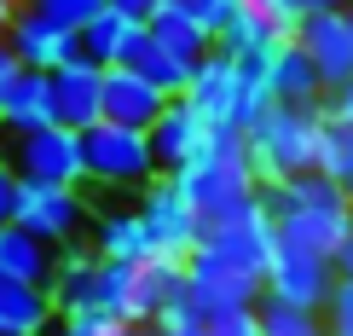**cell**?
I'll return each instance as SVG.
<instances>
[{"instance_id":"obj_36","label":"cell","mask_w":353,"mask_h":336,"mask_svg":"<svg viewBox=\"0 0 353 336\" xmlns=\"http://www.w3.org/2000/svg\"><path fill=\"white\" fill-rule=\"evenodd\" d=\"M12 215H18V168L0 163V226H12Z\"/></svg>"},{"instance_id":"obj_7","label":"cell","mask_w":353,"mask_h":336,"mask_svg":"<svg viewBox=\"0 0 353 336\" xmlns=\"http://www.w3.org/2000/svg\"><path fill=\"white\" fill-rule=\"evenodd\" d=\"M12 168H18V180H47V186H76L87 180V151H81V134L64 122L52 128H35V134H18L12 139Z\"/></svg>"},{"instance_id":"obj_29","label":"cell","mask_w":353,"mask_h":336,"mask_svg":"<svg viewBox=\"0 0 353 336\" xmlns=\"http://www.w3.org/2000/svg\"><path fill=\"white\" fill-rule=\"evenodd\" d=\"M249 6H255L278 35H296L313 12H342V6H353V0H249Z\"/></svg>"},{"instance_id":"obj_2","label":"cell","mask_w":353,"mask_h":336,"mask_svg":"<svg viewBox=\"0 0 353 336\" xmlns=\"http://www.w3.org/2000/svg\"><path fill=\"white\" fill-rule=\"evenodd\" d=\"M174 180H180V192L197 203L203 226L232 221V215H243V209L261 203V174H255V157H249V139L232 134V128H220L209 139V151L191 157Z\"/></svg>"},{"instance_id":"obj_23","label":"cell","mask_w":353,"mask_h":336,"mask_svg":"<svg viewBox=\"0 0 353 336\" xmlns=\"http://www.w3.org/2000/svg\"><path fill=\"white\" fill-rule=\"evenodd\" d=\"M93 250L105 255V261H157L151 226H145L139 209H128V215H99V226H93Z\"/></svg>"},{"instance_id":"obj_6","label":"cell","mask_w":353,"mask_h":336,"mask_svg":"<svg viewBox=\"0 0 353 336\" xmlns=\"http://www.w3.org/2000/svg\"><path fill=\"white\" fill-rule=\"evenodd\" d=\"M139 215H145V226H151V244H157L163 261H191L203 250V232L209 226H203L197 203L180 192L174 174H157V180L139 192Z\"/></svg>"},{"instance_id":"obj_17","label":"cell","mask_w":353,"mask_h":336,"mask_svg":"<svg viewBox=\"0 0 353 336\" xmlns=\"http://www.w3.org/2000/svg\"><path fill=\"white\" fill-rule=\"evenodd\" d=\"M261 64H267V87H272L278 105H325V99H330V87H325V76H319V64L301 52L296 35L278 41Z\"/></svg>"},{"instance_id":"obj_4","label":"cell","mask_w":353,"mask_h":336,"mask_svg":"<svg viewBox=\"0 0 353 336\" xmlns=\"http://www.w3.org/2000/svg\"><path fill=\"white\" fill-rule=\"evenodd\" d=\"M81 151H87V180L110 186V192H145V186L163 174V168H157V151H151V134L122 128V122L87 128Z\"/></svg>"},{"instance_id":"obj_40","label":"cell","mask_w":353,"mask_h":336,"mask_svg":"<svg viewBox=\"0 0 353 336\" xmlns=\"http://www.w3.org/2000/svg\"><path fill=\"white\" fill-rule=\"evenodd\" d=\"M105 6H116V12H128V18H139V23H145L157 6H163V0H105Z\"/></svg>"},{"instance_id":"obj_5","label":"cell","mask_w":353,"mask_h":336,"mask_svg":"<svg viewBox=\"0 0 353 336\" xmlns=\"http://www.w3.org/2000/svg\"><path fill=\"white\" fill-rule=\"evenodd\" d=\"M180 296H185V308L197 319H226V313H255L261 296H267V284L255 273H238L232 261L197 250L185 261V290Z\"/></svg>"},{"instance_id":"obj_24","label":"cell","mask_w":353,"mask_h":336,"mask_svg":"<svg viewBox=\"0 0 353 336\" xmlns=\"http://www.w3.org/2000/svg\"><path fill=\"white\" fill-rule=\"evenodd\" d=\"M58 313H76L99 302V250H64L58 255V279H52Z\"/></svg>"},{"instance_id":"obj_14","label":"cell","mask_w":353,"mask_h":336,"mask_svg":"<svg viewBox=\"0 0 353 336\" xmlns=\"http://www.w3.org/2000/svg\"><path fill=\"white\" fill-rule=\"evenodd\" d=\"M301 52L319 64V76H325V87H342L353 76V6L342 12H313L301 29H296Z\"/></svg>"},{"instance_id":"obj_18","label":"cell","mask_w":353,"mask_h":336,"mask_svg":"<svg viewBox=\"0 0 353 336\" xmlns=\"http://www.w3.org/2000/svg\"><path fill=\"white\" fill-rule=\"evenodd\" d=\"M0 279L52 290V279H58V250H52V244H41L35 232H23V226H0Z\"/></svg>"},{"instance_id":"obj_22","label":"cell","mask_w":353,"mask_h":336,"mask_svg":"<svg viewBox=\"0 0 353 336\" xmlns=\"http://www.w3.org/2000/svg\"><path fill=\"white\" fill-rule=\"evenodd\" d=\"M139 18H128V12H116V6H99L93 12V23L81 29V58H93V64H122L128 58V47L139 41Z\"/></svg>"},{"instance_id":"obj_37","label":"cell","mask_w":353,"mask_h":336,"mask_svg":"<svg viewBox=\"0 0 353 336\" xmlns=\"http://www.w3.org/2000/svg\"><path fill=\"white\" fill-rule=\"evenodd\" d=\"M18 76H23V58L12 52V41H0V105H6V93L18 87Z\"/></svg>"},{"instance_id":"obj_9","label":"cell","mask_w":353,"mask_h":336,"mask_svg":"<svg viewBox=\"0 0 353 336\" xmlns=\"http://www.w3.org/2000/svg\"><path fill=\"white\" fill-rule=\"evenodd\" d=\"M330 290H336V261H330V255L278 238V250H272V261H267V296L290 302V308H313V313H319Z\"/></svg>"},{"instance_id":"obj_8","label":"cell","mask_w":353,"mask_h":336,"mask_svg":"<svg viewBox=\"0 0 353 336\" xmlns=\"http://www.w3.org/2000/svg\"><path fill=\"white\" fill-rule=\"evenodd\" d=\"M12 226H23V232H35L41 244L64 250V244H76V232L87 226V203H81L76 186L18 180V215H12Z\"/></svg>"},{"instance_id":"obj_15","label":"cell","mask_w":353,"mask_h":336,"mask_svg":"<svg viewBox=\"0 0 353 336\" xmlns=\"http://www.w3.org/2000/svg\"><path fill=\"white\" fill-rule=\"evenodd\" d=\"M6 41H12V52L23 58V70H47V76L81 58V35L64 29V23H47L41 12H18V23H12Z\"/></svg>"},{"instance_id":"obj_28","label":"cell","mask_w":353,"mask_h":336,"mask_svg":"<svg viewBox=\"0 0 353 336\" xmlns=\"http://www.w3.org/2000/svg\"><path fill=\"white\" fill-rule=\"evenodd\" d=\"M325 116H330V110H325ZM319 174H330V180L353 197V122H347V116H330V122H325V151H319Z\"/></svg>"},{"instance_id":"obj_19","label":"cell","mask_w":353,"mask_h":336,"mask_svg":"<svg viewBox=\"0 0 353 336\" xmlns=\"http://www.w3.org/2000/svg\"><path fill=\"white\" fill-rule=\"evenodd\" d=\"M52 325H58L52 290L0 279V336H52Z\"/></svg>"},{"instance_id":"obj_41","label":"cell","mask_w":353,"mask_h":336,"mask_svg":"<svg viewBox=\"0 0 353 336\" xmlns=\"http://www.w3.org/2000/svg\"><path fill=\"white\" fill-rule=\"evenodd\" d=\"M18 12H23V0H0V41L12 35V23H18Z\"/></svg>"},{"instance_id":"obj_35","label":"cell","mask_w":353,"mask_h":336,"mask_svg":"<svg viewBox=\"0 0 353 336\" xmlns=\"http://www.w3.org/2000/svg\"><path fill=\"white\" fill-rule=\"evenodd\" d=\"M209 325V336H261L255 313H226V319H203Z\"/></svg>"},{"instance_id":"obj_33","label":"cell","mask_w":353,"mask_h":336,"mask_svg":"<svg viewBox=\"0 0 353 336\" xmlns=\"http://www.w3.org/2000/svg\"><path fill=\"white\" fill-rule=\"evenodd\" d=\"M180 6H185L191 18H197V23H203V29H209V35L220 41V29H226V23L243 12V0H180Z\"/></svg>"},{"instance_id":"obj_13","label":"cell","mask_w":353,"mask_h":336,"mask_svg":"<svg viewBox=\"0 0 353 336\" xmlns=\"http://www.w3.org/2000/svg\"><path fill=\"white\" fill-rule=\"evenodd\" d=\"M52 110L64 128H87L105 122V64H93V58H76V64L52 70Z\"/></svg>"},{"instance_id":"obj_10","label":"cell","mask_w":353,"mask_h":336,"mask_svg":"<svg viewBox=\"0 0 353 336\" xmlns=\"http://www.w3.org/2000/svg\"><path fill=\"white\" fill-rule=\"evenodd\" d=\"M203 250L220 255V261H232L238 273H255V279L267 284V261H272V250H278V221H272V209H267V203H255V209L232 215V221H214L209 232H203Z\"/></svg>"},{"instance_id":"obj_16","label":"cell","mask_w":353,"mask_h":336,"mask_svg":"<svg viewBox=\"0 0 353 336\" xmlns=\"http://www.w3.org/2000/svg\"><path fill=\"white\" fill-rule=\"evenodd\" d=\"M163 105H168V93L157 81H145L139 70H128V64L105 70V122H122V128L151 134V122L163 116Z\"/></svg>"},{"instance_id":"obj_38","label":"cell","mask_w":353,"mask_h":336,"mask_svg":"<svg viewBox=\"0 0 353 336\" xmlns=\"http://www.w3.org/2000/svg\"><path fill=\"white\" fill-rule=\"evenodd\" d=\"M325 110H330V116H347V122H353V76H347L342 87H330V99H325Z\"/></svg>"},{"instance_id":"obj_26","label":"cell","mask_w":353,"mask_h":336,"mask_svg":"<svg viewBox=\"0 0 353 336\" xmlns=\"http://www.w3.org/2000/svg\"><path fill=\"white\" fill-rule=\"evenodd\" d=\"M278 41H290V35H278V29H272V23H267V18H261V12L243 0V12H238V18H232L226 29H220L214 47H220V52H232V58H267Z\"/></svg>"},{"instance_id":"obj_25","label":"cell","mask_w":353,"mask_h":336,"mask_svg":"<svg viewBox=\"0 0 353 336\" xmlns=\"http://www.w3.org/2000/svg\"><path fill=\"white\" fill-rule=\"evenodd\" d=\"M122 64H128V70H139L145 81H157L168 99H180V93H185V81H191V64H185V58H174L168 47H157V41H151V29H139V41L128 47V58H122Z\"/></svg>"},{"instance_id":"obj_42","label":"cell","mask_w":353,"mask_h":336,"mask_svg":"<svg viewBox=\"0 0 353 336\" xmlns=\"http://www.w3.org/2000/svg\"><path fill=\"white\" fill-rule=\"evenodd\" d=\"M12 157V134H6V122H0V163Z\"/></svg>"},{"instance_id":"obj_20","label":"cell","mask_w":353,"mask_h":336,"mask_svg":"<svg viewBox=\"0 0 353 336\" xmlns=\"http://www.w3.org/2000/svg\"><path fill=\"white\" fill-rule=\"evenodd\" d=\"M0 122H6L12 139L58 122V110H52V76H47V70H23L18 87L6 93V105H0Z\"/></svg>"},{"instance_id":"obj_12","label":"cell","mask_w":353,"mask_h":336,"mask_svg":"<svg viewBox=\"0 0 353 336\" xmlns=\"http://www.w3.org/2000/svg\"><path fill=\"white\" fill-rule=\"evenodd\" d=\"M185 99L209 116L214 128H232L238 134V99H243V58L232 52H209L203 64H191V81H185Z\"/></svg>"},{"instance_id":"obj_1","label":"cell","mask_w":353,"mask_h":336,"mask_svg":"<svg viewBox=\"0 0 353 336\" xmlns=\"http://www.w3.org/2000/svg\"><path fill=\"white\" fill-rule=\"evenodd\" d=\"M261 203L272 209L278 238L307 244V250H319V255H336V244H342L347 226H353V197L319 168L296 174V180H278V186H261Z\"/></svg>"},{"instance_id":"obj_3","label":"cell","mask_w":353,"mask_h":336,"mask_svg":"<svg viewBox=\"0 0 353 336\" xmlns=\"http://www.w3.org/2000/svg\"><path fill=\"white\" fill-rule=\"evenodd\" d=\"M325 105H272L249 128V157H255V174L261 186H278V180H296V174H313L319 168V151H325Z\"/></svg>"},{"instance_id":"obj_31","label":"cell","mask_w":353,"mask_h":336,"mask_svg":"<svg viewBox=\"0 0 353 336\" xmlns=\"http://www.w3.org/2000/svg\"><path fill=\"white\" fill-rule=\"evenodd\" d=\"M99 6H105V0H23V12H41L47 23H64V29H76V35L93 23Z\"/></svg>"},{"instance_id":"obj_11","label":"cell","mask_w":353,"mask_h":336,"mask_svg":"<svg viewBox=\"0 0 353 336\" xmlns=\"http://www.w3.org/2000/svg\"><path fill=\"white\" fill-rule=\"evenodd\" d=\"M214 134H220V128H214L197 105H191L185 93H180V99H168V105H163V116L151 122V151H157V168H163V174H180L191 157H203V151H209V139H214Z\"/></svg>"},{"instance_id":"obj_32","label":"cell","mask_w":353,"mask_h":336,"mask_svg":"<svg viewBox=\"0 0 353 336\" xmlns=\"http://www.w3.org/2000/svg\"><path fill=\"white\" fill-rule=\"evenodd\" d=\"M319 319H325V336H353V279H336Z\"/></svg>"},{"instance_id":"obj_27","label":"cell","mask_w":353,"mask_h":336,"mask_svg":"<svg viewBox=\"0 0 353 336\" xmlns=\"http://www.w3.org/2000/svg\"><path fill=\"white\" fill-rule=\"evenodd\" d=\"M255 325H261V336H325V319L313 308H290V302H278V296H261Z\"/></svg>"},{"instance_id":"obj_30","label":"cell","mask_w":353,"mask_h":336,"mask_svg":"<svg viewBox=\"0 0 353 336\" xmlns=\"http://www.w3.org/2000/svg\"><path fill=\"white\" fill-rule=\"evenodd\" d=\"M52 336H151V330L122 325V319H110L105 308H76V313H58Z\"/></svg>"},{"instance_id":"obj_34","label":"cell","mask_w":353,"mask_h":336,"mask_svg":"<svg viewBox=\"0 0 353 336\" xmlns=\"http://www.w3.org/2000/svg\"><path fill=\"white\" fill-rule=\"evenodd\" d=\"M151 336H209V325H203V319L185 308V296H180V302H174V308L151 325Z\"/></svg>"},{"instance_id":"obj_21","label":"cell","mask_w":353,"mask_h":336,"mask_svg":"<svg viewBox=\"0 0 353 336\" xmlns=\"http://www.w3.org/2000/svg\"><path fill=\"white\" fill-rule=\"evenodd\" d=\"M145 29H151L157 47H168L174 58H185V64H203V58L214 52V35H209V29H203L197 18H191L180 0H163V6L145 18Z\"/></svg>"},{"instance_id":"obj_39","label":"cell","mask_w":353,"mask_h":336,"mask_svg":"<svg viewBox=\"0 0 353 336\" xmlns=\"http://www.w3.org/2000/svg\"><path fill=\"white\" fill-rule=\"evenodd\" d=\"M330 261H336V279H353V226H347V238L336 244V255H330Z\"/></svg>"}]
</instances>
